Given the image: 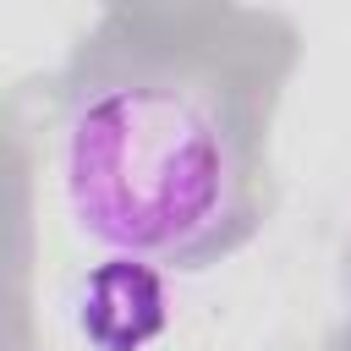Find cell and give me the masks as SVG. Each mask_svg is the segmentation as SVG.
Listing matches in <instances>:
<instances>
[{
    "label": "cell",
    "mask_w": 351,
    "mask_h": 351,
    "mask_svg": "<svg viewBox=\"0 0 351 351\" xmlns=\"http://www.w3.org/2000/svg\"><path fill=\"white\" fill-rule=\"evenodd\" d=\"M60 192L77 230L115 258L203 269L252 225L247 121L197 71H99L60 115Z\"/></svg>",
    "instance_id": "obj_1"
},
{
    "label": "cell",
    "mask_w": 351,
    "mask_h": 351,
    "mask_svg": "<svg viewBox=\"0 0 351 351\" xmlns=\"http://www.w3.org/2000/svg\"><path fill=\"white\" fill-rule=\"evenodd\" d=\"M77 324L99 351H143L165 329V285L148 263L115 258L88 274L77 296Z\"/></svg>",
    "instance_id": "obj_2"
}]
</instances>
